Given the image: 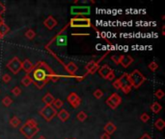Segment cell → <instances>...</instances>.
I'll list each match as a JSON object with an SVG mask.
<instances>
[{
  "label": "cell",
  "instance_id": "b9f144b4",
  "mask_svg": "<svg viewBox=\"0 0 165 139\" xmlns=\"http://www.w3.org/2000/svg\"><path fill=\"white\" fill-rule=\"evenodd\" d=\"M139 139H153V138H152L148 133H145V134H143V135L140 138H139Z\"/></svg>",
  "mask_w": 165,
  "mask_h": 139
},
{
  "label": "cell",
  "instance_id": "7c38bea8",
  "mask_svg": "<svg viewBox=\"0 0 165 139\" xmlns=\"http://www.w3.org/2000/svg\"><path fill=\"white\" fill-rule=\"evenodd\" d=\"M133 62V58L129 55H120V64L124 68H128Z\"/></svg>",
  "mask_w": 165,
  "mask_h": 139
},
{
  "label": "cell",
  "instance_id": "ffe728a7",
  "mask_svg": "<svg viewBox=\"0 0 165 139\" xmlns=\"http://www.w3.org/2000/svg\"><path fill=\"white\" fill-rule=\"evenodd\" d=\"M56 39V43L58 46H66L67 45V37L66 36H61L58 34L57 36L54 38V40Z\"/></svg>",
  "mask_w": 165,
  "mask_h": 139
},
{
  "label": "cell",
  "instance_id": "7a4b0ae2",
  "mask_svg": "<svg viewBox=\"0 0 165 139\" xmlns=\"http://www.w3.org/2000/svg\"><path fill=\"white\" fill-rule=\"evenodd\" d=\"M128 76H129V80H130V83H131L132 88L134 89H138L139 87L146 81L145 75H142L138 70H134L132 72L128 73Z\"/></svg>",
  "mask_w": 165,
  "mask_h": 139
},
{
  "label": "cell",
  "instance_id": "83f0119b",
  "mask_svg": "<svg viewBox=\"0 0 165 139\" xmlns=\"http://www.w3.org/2000/svg\"><path fill=\"white\" fill-rule=\"evenodd\" d=\"M13 103V99L10 98V97H8V96H6V97H4L2 99V104L3 105H5V106H10L11 104Z\"/></svg>",
  "mask_w": 165,
  "mask_h": 139
},
{
  "label": "cell",
  "instance_id": "f6af8a7d",
  "mask_svg": "<svg viewBox=\"0 0 165 139\" xmlns=\"http://www.w3.org/2000/svg\"><path fill=\"white\" fill-rule=\"evenodd\" d=\"M3 22H4V20H3V19H2V16H0V24L3 23Z\"/></svg>",
  "mask_w": 165,
  "mask_h": 139
},
{
  "label": "cell",
  "instance_id": "60d3db41",
  "mask_svg": "<svg viewBox=\"0 0 165 139\" xmlns=\"http://www.w3.org/2000/svg\"><path fill=\"white\" fill-rule=\"evenodd\" d=\"M101 139H110V135L104 132V133H102L101 135Z\"/></svg>",
  "mask_w": 165,
  "mask_h": 139
},
{
  "label": "cell",
  "instance_id": "8d00e7d4",
  "mask_svg": "<svg viewBox=\"0 0 165 139\" xmlns=\"http://www.w3.org/2000/svg\"><path fill=\"white\" fill-rule=\"evenodd\" d=\"M113 87L117 90H121V82L119 79H116L114 82H113Z\"/></svg>",
  "mask_w": 165,
  "mask_h": 139
},
{
  "label": "cell",
  "instance_id": "c3c4849f",
  "mask_svg": "<svg viewBox=\"0 0 165 139\" xmlns=\"http://www.w3.org/2000/svg\"><path fill=\"white\" fill-rule=\"evenodd\" d=\"M72 139H76V138H72Z\"/></svg>",
  "mask_w": 165,
  "mask_h": 139
},
{
  "label": "cell",
  "instance_id": "f1b7e54d",
  "mask_svg": "<svg viewBox=\"0 0 165 139\" xmlns=\"http://www.w3.org/2000/svg\"><path fill=\"white\" fill-rule=\"evenodd\" d=\"M87 114L84 112V111H80V112H78L77 113V116H76V118L78 121H80V122H84L86 119H87Z\"/></svg>",
  "mask_w": 165,
  "mask_h": 139
},
{
  "label": "cell",
  "instance_id": "5bb4252c",
  "mask_svg": "<svg viewBox=\"0 0 165 139\" xmlns=\"http://www.w3.org/2000/svg\"><path fill=\"white\" fill-rule=\"evenodd\" d=\"M113 71V70L108 66V65H103V66L102 67H99V75H101L102 77H103L104 79H106V77L107 75H109V73Z\"/></svg>",
  "mask_w": 165,
  "mask_h": 139
},
{
  "label": "cell",
  "instance_id": "681fc988",
  "mask_svg": "<svg viewBox=\"0 0 165 139\" xmlns=\"http://www.w3.org/2000/svg\"><path fill=\"white\" fill-rule=\"evenodd\" d=\"M66 139H68V138H66Z\"/></svg>",
  "mask_w": 165,
  "mask_h": 139
},
{
  "label": "cell",
  "instance_id": "30bf717a",
  "mask_svg": "<svg viewBox=\"0 0 165 139\" xmlns=\"http://www.w3.org/2000/svg\"><path fill=\"white\" fill-rule=\"evenodd\" d=\"M67 101L68 102L71 104V105L73 107V108H77L78 106L80 105L81 103V99L80 97H78L76 93H71L68 97H67Z\"/></svg>",
  "mask_w": 165,
  "mask_h": 139
},
{
  "label": "cell",
  "instance_id": "e0dca14e",
  "mask_svg": "<svg viewBox=\"0 0 165 139\" xmlns=\"http://www.w3.org/2000/svg\"><path fill=\"white\" fill-rule=\"evenodd\" d=\"M58 118L62 121V122H66L69 120V113L66 110V109H61L58 113H57Z\"/></svg>",
  "mask_w": 165,
  "mask_h": 139
},
{
  "label": "cell",
  "instance_id": "7402d4cb",
  "mask_svg": "<svg viewBox=\"0 0 165 139\" xmlns=\"http://www.w3.org/2000/svg\"><path fill=\"white\" fill-rule=\"evenodd\" d=\"M9 31H10V28H9V26L5 22L0 24V35H1L2 37L7 35L9 33Z\"/></svg>",
  "mask_w": 165,
  "mask_h": 139
},
{
  "label": "cell",
  "instance_id": "52a82bcc",
  "mask_svg": "<svg viewBox=\"0 0 165 139\" xmlns=\"http://www.w3.org/2000/svg\"><path fill=\"white\" fill-rule=\"evenodd\" d=\"M19 130L27 139H32L39 132H40V129L38 127H35V128L29 127V126H27L26 124H23Z\"/></svg>",
  "mask_w": 165,
  "mask_h": 139
},
{
  "label": "cell",
  "instance_id": "d590c367",
  "mask_svg": "<svg viewBox=\"0 0 165 139\" xmlns=\"http://www.w3.org/2000/svg\"><path fill=\"white\" fill-rule=\"evenodd\" d=\"M2 81L3 82H5V83H8V82H10L12 80V77L10 75H8V73H5V75H2Z\"/></svg>",
  "mask_w": 165,
  "mask_h": 139
},
{
  "label": "cell",
  "instance_id": "5b68a950",
  "mask_svg": "<svg viewBox=\"0 0 165 139\" xmlns=\"http://www.w3.org/2000/svg\"><path fill=\"white\" fill-rule=\"evenodd\" d=\"M118 79L121 82V90L123 91L125 94L130 93V91H131V89H132V86H131V83H130L128 73H127V72L123 73Z\"/></svg>",
  "mask_w": 165,
  "mask_h": 139
},
{
  "label": "cell",
  "instance_id": "bcb514c9",
  "mask_svg": "<svg viewBox=\"0 0 165 139\" xmlns=\"http://www.w3.org/2000/svg\"><path fill=\"white\" fill-rule=\"evenodd\" d=\"M38 139H46V138L45 136H43V135H42V136H40V137H39Z\"/></svg>",
  "mask_w": 165,
  "mask_h": 139
},
{
  "label": "cell",
  "instance_id": "8992f818",
  "mask_svg": "<svg viewBox=\"0 0 165 139\" xmlns=\"http://www.w3.org/2000/svg\"><path fill=\"white\" fill-rule=\"evenodd\" d=\"M6 66H7L8 70H10L14 75H17L21 70V61L19 57L15 56L14 58H12L10 61H9Z\"/></svg>",
  "mask_w": 165,
  "mask_h": 139
},
{
  "label": "cell",
  "instance_id": "44dd1931",
  "mask_svg": "<svg viewBox=\"0 0 165 139\" xmlns=\"http://www.w3.org/2000/svg\"><path fill=\"white\" fill-rule=\"evenodd\" d=\"M161 109H162V107H161V105H160L158 102H155L152 103L151 110L153 111L155 114H158V113H159L160 111H161Z\"/></svg>",
  "mask_w": 165,
  "mask_h": 139
},
{
  "label": "cell",
  "instance_id": "6da1fadb",
  "mask_svg": "<svg viewBox=\"0 0 165 139\" xmlns=\"http://www.w3.org/2000/svg\"><path fill=\"white\" fill-rule=\"evenodd\" d=\"M32 72L33 83L39 89L43 88L49 80L57 81L59 79V76L52 71V69L43 61H39L36 65H34V70Z\"/></svg>",
  "mask_w": 165,
  "mask_h": 139
},
{
  "label": "cell",
  "instance_id": "4dcf8cb0",
  "mask_svg": "<svg viewBox=\"0 0 165 139\" xmlns=\"http://www.w3.org/2000/svg\"><path fill=\"white\" fill-rule=\"evenodd\" d=\"M148 68L150 69V71H152V72H155L156 70L158 69V63H156V62L153 61V62H151V63L149 64V66H148Z\"/></svg>",
  "mask_w": 165,
  "mask_h": 139
},
{
  "label": "cell",
  "instance_id": "d6986e66",
  "mask_svg": "<svg viewBox=\"0 0 165 139\" xmlns=\"http://www.w3.org/2000/svg\"><path fill=\"white\" fill-rule=\"evenodd\" d=\"M32 83H33V79H32V77L30 75H25L22 77V79H21V84H22L23 86H25V87L29 86L30 84H32Z\"/></svg>",
  "mask_w": 165,
  "mask_h": 139
},
{
  "label": "cell",
  "instance_id": "603a6c76",
  "mask_svg": "<svg viewBox=\"0 0 165 139\" xmlns=\"http://www.w3.org/2000/svg\"><path fill=\"white\" fill-rule=\"evenodd\" d=\"M20 124H21V121H20L19 118H17L16 116L12 117L11 120H10V125L12 126L13 128H17Z\"/></svg>",
  "mask_w": 165,
  "mask_h": 139
},
{
  "label": "cell",
  "instance_id": "d4e9b609",
  "mask_svg": "<svg viewBox=\"0 0 165 139\" xmlns=\"http://www.w3.org/2000/svg\"><path fill=\"white\" fill-rule=\"evenodd\" d=\"M165 127V123L162 119H158L155 122V128L158 130H162Z\"/></svg>",
  "mask_w": 165,
  "mask_h": 139
},
{
  "label": "cell",
  "instance_id": "f546056e",
  "mask_svg": "<svg viewBox=\"0 0 165 139\" xmlns=\"http://www.w3.org/2000/svg\"><path fill=\"white\" fill-rule=\"evenodd\" d=\"M93 96L96 98V99H102V96H103V92L101 90V89H97V90H95L94 91V93H93Z\"/></svg>",
  "mask_w": 165,
  "mask_h": 139
},
{
  "label": "cell",
  "instance_id": "ee69618b",
  "mask_svg": "<svg viewBox=\"0 0 165 139\" xmlns=\"http://www.w3.org/2000/svg\"><path fill=\"white\" fill-rule=\"evenodd\" d=\"M72 36H89V34H72Z\"/></svg>",
  "mask_w": 165,
  "mask_h": 139
},
{
  "label": "cell",
  "instance_id": "cb8c5ba5",
  "mask_svg": "<svg viewBox=\"0 0 165 139\" xmlns=\"http://www.w3.org/2000/svg\"><path fill=\"white\" fill-rule=\"evenodd\" d=\"M99 63H97V62H95V61H90V62H88V64L86 65L85 66V70L87 71V73H90L91 72L93 71V69L97 66Z\"/></svg>",
  "mask_w": 165,
  "mask_h": 139
},
{
  "label": "cell",
  "instance_id": "d6a6232c",
  "mask_svg": "<svg viewBox=\"0 0 165 139\" xmlns=\"http://www.w3.org/2000/svg\"><path fill=\"white\" fill-rule=\"evenodd\" d=\"M12 93L14 96H16V97H19V96L20 95V93H21V89L19 88V86H16L12 89Z\"/></svg>",
  "mask_w": 165,
  "mask_h": 139
},
{
  "label": "cell",
  "instance_id": "3957f363",
  "mask_svg": "<svg viewBox=\"0 0 165 139\" xmlns=\"http://www.w3.org/2000/svg\"><path fill=\"white\" fill-rule=\"evenodd\" d=\"M69 26L73 28H87V27H94L91 23L90 19L86 17H72L69 21ZM95 28V27H94Z\"/></svg>",
  "mask_w": 165,
  "mask_h": 139
},
{
  "label": "cell",
  "instance_id": "2e32d148",
  "mask_svg": "<svg viewBox=\"0 0 165 139\" xmlns=\"http://www.w3.org/2000/svg\"><path fill=\"white\" fill-rule=\"evenodd\" d=\"M104 132H105V133L109 134V135H111V134H113L117 129V127L115 126V124H113L112 122H108V123H106V125L104 126Z\"/></svg>",
  "mask_w": 165,
  "mask_h": 139
},
{
  "label": "cell",
  "instance_id": "9c48e42d",
  "mask_svg": "<svg viewBox=\"0 0 165 139\" xmlns=\"http://www.w3.org/2000/svg\"><path fill=\"white\" fill-rule=\"evenodd\" d=\"M71 13L72 15L76 16H80L82 17V16L88 15L90 13V8L86 7V6H73L71 9Z\"/></svg>",
  "mask_w": 165,
  "mask_h": 139
},
{
  "label": "cell",
  "instance_id": "9a60e30c",
  "mask_svg": "<svg viewBox=\"0 0 165 139\" xmlns=\"http://www.w3.org/2000/svg\"><path fill=\"white\" fill-rule=\"evenodd\" d=\"M65 69H66V71L69 73L71 75H75V73H76V72H77V70H78V68H77V66L76 65L73 63V62H69L68 64H66L65 65Z\"/></svg>",
  "mask_w": 165,
  "mask_h": 139
},
{
  "label": "cell",
  "instance_id": "7dc6e473",
  "mask_svg": "<svg viewBox=\"0 0 165 139\" xmlns=\"http://www.w3.org/2000/svg\"><path fill=\"white\" fill-rule=\"evenodd\" d=\"M2 38H3V37L1 36V35H0V40H1V39H2Z\"/></svg>",
  "mask_w": 165,
  "mask_h": 139
},
{
  "label": "cell",
  "instance_id": "484cf974",
  "mask_svg": "<svg viewBox=\"0 0 165 139\" xmlns=\"http://www.w3.org/2000/svg\"><path fill=\"white\" fill-rule=\"evenodd\" d=\"M25 37L27 38L28 40H33V39L36 37V32H35L33 29H28L27 31L25 32Z\"/></svg>",
  "mask_w": 165,
  "mask_h": 139
},
{
  "label": "cell",
  "instance_id": "8fae6325",
  "mask_svg": "<svg viewBox=\"0 0 165 139\" xmlns=\"http://www.w3.org/2000/svg\"><path fill=\"white\" fill-rule=\"evenodd\" d=\"M21 70H23L26 75H30L34 70V64L29 59H25L23 62H21Z\"/></svg>",
  "mask_w": 165,
  "mask_h": 139
},
{
  "label": "cell",
  "instance_id": "1f68e13d",
  "mask_svg": "<svg viewBox=\"0 0 165 139\" xmlns=\"http://www.w3.org/2000/svg\"><path fill=\"white\" fill-rule=\"evenodd\" d=\"M25 124L29 126V127H38V123H37V121L36 120H34V119H28L27 121L25 122Z\"/></svg>",
  "mask_w": 165,
  "mask_h": 139
},
{
  "label": "cell",
  "instance_id": "4316f807",
  "mask_svg": "<svg viewBox=\"0 0 165 139\" xmlns=\"http://www.w3.org/2000/svg\"><path fill=\"white\" fill-rule=\"evenodd\" d=\"M63 104H64L63 101H61L60 99H55L53 103H52V106H53L55 109H56V108H57V109H59V108H61V107L63 106Z\"/></svg>",
  "mask_w": 165,
  "mask_h": 139
},
{
  "label": "cell",
  "instance_id": "e575fe53",
  "mask_svg": "<svg viewBox=\"0 0 165 139\" xmlns=\"http://www.w3.org/2000/svg\"><path fill=\"white\" fill-rule=\"evenodd\" d=\"M140 120L143 122V123H147V122L150 120V115L148 114V113H143V114L140 116Z\"/></svg>",
  "mask_w": 165,
  "mask_h": 139
},
{
  "label": "cell",
  "instance_id": "ac0fdd59",
  "mask_svg": "<svg viewBox=\"0 0 165 139\" xmlns=\"http://www.w3.org/2000/svg\"><path fill=\"white\" fill-rule=\"evenodd\" d=\"M54 97L50 93H47L45 97L43 98V102H45L46 105H52V103L54 102Z\"/></svg>",
  "mask_w": 165,
  "mask_h": 139
},
{
  "label": "cell",
  "instance_id": "7bdbcfd3",
  "mask_svg": "<svg viewBox=\"0 0 165 139\" xmlns=\"http://www.w3.org/2000/svg\"><path fill=\"white\" fill-rule=\"evenodd\" d=\"M99 64H98L97 66H96V67H95V68L93 69V71L91 72L90 73H91V75H93V73H95V72H97V71H99Z\"/></svg>",
  "mask_w": 165,
  "mask_h": 139
},
{
  "label": "cell",
  "instance_id": "f35d334b",
  "mask_svg": "<svg viewBox=\"0 0 165 139\" xmlns=\"http://www.w3.org/2000/svg\"><path fill=\"white\" fill-rule=\"evenodd\" d=\"M116 76H115V72H114V71H112L110 73H109V75H107V77H106V79L107 80H114V78H115Z\"/></svg>",
  "mask_w": 165,
  "mask_h": 139
},
{
  "label": "cell",
  "instance_id": "ab89813d",
  "mask_svg": "<svg viewBox=\"0 0 165 139\" xmlns=\"http://www.w3.org/2000/svg\"><path fill=\"white\" fill-rule=\"evenodd\" d=\"M5 11H6V7H5V5L4 4H2L1 2H0V16H1L4 13H5Z\"/></svg>",
  "mask_w": 165,
  "mask_h": 139
},
{
  "label": "cell",
  "instance_id": "74e56055",
  "mask_svg": "<svg viewBox=\"0 0 165 139\" xmlns=\"http://www.w3.org/2000/svg\"><path fill=\"white\" fill-rule=\"evenodd\" d=\"M111 60L114 62L116 65H119L120 64V56H116V55H112L111 56Z\"/></svg>",
  "mask_w": 165,
  "mask_h": 139
},
{
  "label": "cell",
  "instance_id": "4fadbf2b",
  "mask_svg": "<svg viewBox=\"0 0 165 139\" xmlns=\"http://www.w3.org/2000/svg\"><path fill=\"white\" fill-rule=\"evenodd\" d=\"M57 20H56L52 16H49V17H46V19L43 20V24H45V26L49 30H52L56 25H57Z\"/></svg>",
  "mask_w": 165,
  "mask_h": 139
},
{
  "label": "cell",
  "instance_id": "ba28073f",
  "mask_svg": "<svg viewBox=\"0 0 165 139\" xmlns=\"http://www.w3.org/2000/svg\"><path fill=\"white\" fill-rule=\"evenodd\" d=\"M121 103H122V98L121 96H119V94L117 93L112 94L110 97L106 99V104L111 109H116Z\"/></svg>",
  "mask_w": 165,
  "mask_h": 139
},
{
  "label": "cell",
  "instance_id": "277c9868",
  "mask_svg": "<svg viewBox=\"0 0 165 139\" xmlns=\"http://www.w3.org/2000/svg\"><path fill=\"white\" fill-rule=\"evenodd\" d=\"M40 114L46 122H50L55 116H57V110L52 105H45L41 109Z\"/></svg>",
  "mask_w": 165,
  "mask_h": 139
},
{
  "label": "cell",
  "instance_id": "836d02e7",
  "mask_svg": "<svg viewBox=\"0 0 165 139\" xmlns=\"http://www.w3.org/2000/svg\"><path fill=\"white\" fill-rule=\"evenodd\" d=\"M155 97L158 98V99H161L164 97V93H163V91H162L161 89H158V90L155 91Z\"/></svg>",
  "mask_w": 165,
  "mask_h": 139
}]
</instances>
